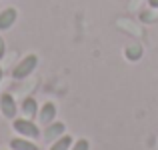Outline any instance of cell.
<instances>
[{
  "label": "cell",
  "instance_id": "cell-1",
  "mask_svg": "<svg viewBox=\"0 0 158 150\" xmlns=\"http://www.w3.org/2000/svg\"><path fill=\"white\" fill-rule=\"evenodd\" d=\"M36 66H38V56H36V54H28V56H24L22 60L18 62V66L12 70V76H14L16 80H24L26 76H30V74L34 72Z\"/></svg>",
  "mask_w": 158,
  "mask_h": 150
},
{
  "label": "cell",
  "instance_id": "cell-2",
  "mask_svg": "<svg viewBox=\"0 0 158 150\" xmlns=\"http://www.w3.org/2000/svg\"><path fill=\"white\" fill-rule=\"evenodd\" d=\"M12 128H14L20 136H24V138H38L40 136L38 126H36L30 118H16L14 122H12Z\"/></svg>",
  "mask_w": 158,
  "mask_h": 150
},
{
  "label": "cell",
  "instance_id": "cell-3",
  "mask_svg": "<svg viewBox=\"0 0 158 150\" xmlns=\"http://www.w3.org/2000/svg\"><path fill=\"white\" fill-rule=\"evenodd\" d=\"M0 110H2V114L6 116V118H16L18 108H16V102L10 94H2V96H0Z\"/></svg>",
  "mask_w": 158,
  "mask_h": 150
},
{
  "label": "cell",
  "instance_id": "cell-4",
  "mask_svg": "<svg viewBox=\"0 0 158 150\" xmlns=\"http://www.w3.org/2000/svg\"><path fill=\"white\" fill-rule=\"evenodd\" d=\"M64 134V124L62 122H50L46 126V130H44V138L48 140V142H54V140H58L60 138V136Z\"/></svg>",
  "mask_w": 158,
  "mask_h": 150
},
{
  "label": "cell",
  "instance_id": "cell-5",
  "mask_svg": "<svg viewBox=\"0 0 158 150\" xmlns=\"http://www.w3.org/2000/svg\"><path fill=\"white\" fill-rule=\"evenodd\" d=\"M16 16H18V12L14 8H6V10L0 12V30H8L16 22Z\"/></svg>",
  "mask_w": 158,
  "mask_h": 150
},
{
  "label": "cell",
  "instance_id": "cell-6",
  "mask_svg": "<svg viewBox=\"0 0 158 150\" xmlns=\"http://www.w3.org/2000/svg\"><path fill=\"white\" fill-rule=\"evenodd\" d=\"M54 118H56V106H54L52 102H46L40 108V122L48 126L50 122H54Z\"/></svg>",
  "mask_w": 158,
  "mask_h": 150
},
{
  "label": "cell",
  "instance_id": "cell-7",
  "mask_svg": "<svg viewBox=\"0 0 158 150\" xmlns=\"http://www.w3.org/2000/svg\"><path fill=\"white\" fill-rule=\"evenodd\" d=\"M10 150H40V148L28 138H14L10 140Z\"/></svg>",
  "mask_w": 158,
  "mask_h": 150
},
{
  "label": "cell",
  "instance_id": "cell-8",
  "mask_svg": "<svg viewBox=\"0 0 158 150\" xmlns=\"http://www.w3.org/2000/svg\"><path fill=\"white\" fill-rule=\"evenodd\" d=\"M74 144V140H72V136H68V134H62L58 140H54V142L50 144V148L48 150H70V146Z\"/></svg>",
  "mask_w": 158,
  "mask_h": 150
},
{
  "label": "cell",
  "instance_id": "cell-9",
  "mask_svg": "<svg viewBox=\"0 0 158 150\" xmlns=\"http://www.w3.org/2000/svg\"><path fill=\"white\" fill-rule=\"evenodd\" d=\"M22 112L26 114V118H32V116L38 112V104H36V100L32 98V96L24 98V102H22Z\"/></svg>",
  "mask_w": 158,
  "mask_h": 150
},
{
  "label": "cell",
  "instance_id": "cell-10",
  "mask_svg": "<svg viewBox=\"0 0 158 150\" xmlns=\"http://www.w3.org/2000/svg\"><path fill=\"white\" fill-rule=\"evenodd\" d=\"M140 54H142V48H140V46H130V48H126V56L130 58V60L140 58Z\"/></svg>",
  "mask_w": 158,
  "mask_h": 150
},
{
  "label": "cell",
  "instance_id": "cell-11",
  "mask_svg": "<svg viewBox=\"0 0 158 150\" xmlns=\"http://www.w3.org/2000/svg\"><path fill=\"white\" fill-rule=\"evenodd\" d=\"M70 150H90V144H88L86 138H80V140H76V142L70 146Z\"/></svg>",
  "mask_w": 158,
  "mask_h": 150
},
{
  "label": "cell",
  "instance_id": "cell-12",
  "mask_svg": "<svg viewBox=\"0 0 158 150\" xmlns=\"http://www.w3.org/2000/svg\"><path fill=\"white\" fill-rule=\"evenodd\" d=\"M2 56H4V42L0 40V58H2Z\"/></svg>",
  "mask_w": 158,
  "mask_h": 150
},
{
  "label": "cell",
  "instance_id": "cell-13",
  "mask_svg": "<svg viewBox=\"0 0 158 150\" xmlns=\"http://www.w3.org/2000/svg\"><path fill=\"white\" fill-rule=\"evenodd\" d=\"M0 80H2V68H0Z\"/></svg>",
  "mask_w": 158,
  "mask_h": 150
}]
</instances>
